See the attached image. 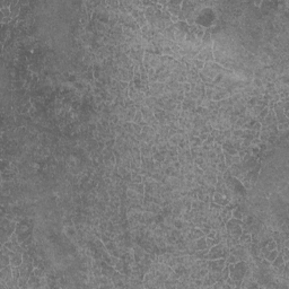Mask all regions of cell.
I'll return each instance as SVG.
<instances>
[{
	"label": "cell",
	"mask_w": 289,
	"mask_h": 289,
	"mask_svg": "<svg viewBox=\"0 0 289 289\" xmlns=\"http://www.w3.org/2000/svg\"><path fill=\"white\" fill-rule=\"evenodd\" d=\"M228 269L229 278L233 279L236 283H242L243 278L245 276L249 267H247V263L245 261H238L234 264H228Z\"/></svg>",
	"instance_id": "6da1fadb"
},
{
	"label": "cell",
	"mask_w": 289,
	"mask_h": 289,
	"mask_svg": "<svg viewBox=\"0 0 289 289\" xmlns=\"http://www.w3.org/2000/svg\"><path fill=\"white\" fill-rule=\"evenodd\" d=\"M229 254V249L226 247L224 244L219 242L216 244L215 246H212L211 249H209V252L207 255L204 256L206 260H216V259H222V257H226Z\"/></svg>",
	"instance_id": "7a4b0ae2"
},
{
	"label": "cell",
	"mask_w": 289,
	"mask_h": 289,
	"mask_svg": "<svg viewBox=\"0 0 289 289\" xmlns=\"http://www.w3.org/2000/svg\"><path fill=\"white\" fill-rule=\"evenodd\" d=\"M181 6H182V1H168L167 2V8L168 13L171 15H175V16H179V14L181 13Z\"/></svg>",
	"instance_id": "3957f363"
},
{
	"label": "cell",
	"mask_w": 289,
	"mask_h": 289,
	"mask_svg": "<svg viewBox=\"0 0 289 289\" xmlns=\"http://www.w3.org/2000/svg\"><path fill=\"white\" fill-rule=\"evenodd\" d=\"M232 210L233 209L230 208L229 206H225V207H222L220 209V212H219V216H220V218H222V222H228L229 219L232 218Z\"/></svg>",
	"instance_id": "277c9868"
},
{
	"label": "cell",
	"mask_w": 289,
	"mask_h": 289,
	"mask_svg": "<svg viewBox=\"0 0 289 289\" xmlns=\"http://www.w3.org/2000/svg\"><path fill=\"white\" fill-rule=\"evenodd\" d=\"M212 201L217 203V204H219V206H222V207H225V206H228L229 203V200L225 196V195L220 194V193H218V192H215V194L212 195Z\"/></svg>",
	"instance_id": "5b68a950"
},
{
	"label": "cell",
	"mask_w": 289,
	"mask_h": 289,
	"mask_svg": "<svg viewBox=\"0 0 289 289\" xmlns=\"http://www.w3.org/2000/svg\"><path fill=\"white\" fill-rule=\"evenodd\" d=\"M225 163H226V165L227 166H232V165H234V164H237V163H241V158H240V156L238 155H235V156H232V155H228V154H225Z\"/></svg>",
	"instance_id": "8992f818"
},
{
	"label": "cell",
	"mask_w": 289,
	"mask_h": 289,
	"mask_svg": "<svg viewBox=\"0 0 289 289\" xmlns=\"http://www.w3.org/2000/svg\"><path fill=\"white\" fill-rule=\"evenodd\" d=\"M22 263H23V254L15 252L13 255L10 256V265L11 267H19Z\"/></svg>",
	"instance_id": "52a82bcc"
},
{
	"label": "cell",
	"mask_w": 289,
	"mask_h": 289,
	"mask_svg": "<svg viewBox=\"0 0 289 289\" xmlns=\"http://www.w3.org/2000/svg\"><path fill=\"white\" fill-rule=\"evenodd\" d=\"M264 122H265V125H269V124H277L276 114H275V112H273V110H272V108L269 110V113H268V115L264 118Z\"/></svg>",
	"instance_id": "ba28073f"
},
{
	"label": "cell",
	"mask_w": 289,
	"mask_h": 289,
	"mask_svg": "<svg viewBox=\"0 0 289 289\" xmlns=\"http://www.w3.org/2000/svg\"><path fill=\"white\" fill-rule=\"evenodd\" d=\"M185 36H186V33H185V32H182L180 29H176V28H175L174 41L176 43H182L183 41H185Z\"/></svg>",
	"instance_id": "9c48e42d"
},
{
	"label": "cell",
	"mask_w": 289,
	"mask_h": 289,
	"mask_svg": "<svg viewBox=\"0 0 289 289\" xmlns=\"http://www.w3.org/2000/svg\"><path fill=\"white\" fill-rule=\"evenodd\" d=\"M189 145H190V148L193 147H200L202 145V141L200 140L199 137H193V136H189Z\"/></svg>",
	"instance_id": "30bf717a"
},
{
	"label": "cell",
	"mask_w": 289,
	"mask_h": 289,
	"mask_svg": "<svg viewBox=\"0 0 289 289\" xmlns=\"http://www.w3.org/2000/svg\"><path fill=\"white\" fill-rule=\"evenodd\" d=\"M196 242V250H204L207 249V243H206V236L200 237L198 240H195Z\"/></svg>",
	"instance_id": "8fae6325"
},
{
	"label": "cell",
	"mask_w": 289,
	"mask_h": 289,
	"mask_svg": "<svg viewBox=\"0 0 289 289\" xmlns=\"http://www.w3.org/2000/svg\"><path fill=\"white\" fill-rule=\"evenodd\" d=\"M232 217L233 218H236V219H240V220H242L243 217H244V214L242 212V210L238 208V207H236L232 210Z\"/></svg>",
	"instance_id": "7c38bea8"
},
{
	"label": "cell",
	"mask_w": 289,
	"mask_h": 289,
	"mask_svg": "<svg viewBox=\"0 0 289 289\" xmlns=\"http://www.w3.org/2000/svg\"><path fill=\"white\" fill-rule=\"evenodd\" d=\"M283 263H285V261H283V255H281V253H279L278 256L271 262V265H272L273 268H276V267H279V265H281Z\"/></svg>",
	"instance_id": "4fadbf2b"
},
{
	"label": "cell",
	"mask_w": 289,
	"mask_h": 289,
	"mask_svg": "<svg viewBox=\"0 0 289 289\" xmlns=\"http://www.w3.org/2000/svg\"><path fill=\"white\" fill-rule=\"evenodd\" d=\"M156 100H157V97H155V96H149V97H146V98H145V105L148 106V108H151L155 105Z\"/></svg>",
	"instance_id": "5bb4252c"
},
{
	"label": "cell",
	"mask_w": 289,
	"mask_h": 289,
	"mask_svg": "<svg viewBox=\"0 0 289 289\" xmlns=\"http://www.w3.org/2000/svg\"><path fill=\"white\" fill-rule=\"evenodd\" d=\"M132 122H133V123H137V124H141V122H143V118H142V113L140 112V110H138V111L136 112Z\"/></svg>",
	"instance_id": "9a60e30c"
},
{
	"label": "cell",
	"mask_w": 289,
	"mask_h": 289,
	"mask_svg": "<svg viewBox=\"0 0 289 289\" xmlns=\"http://www.w3.org/2000/svg\"><path fill=\"white\" fill-rule=\"evenodd\" d=\"M131 180L135 183H142V175L138 174L135 171H131Z\"/></svg>",
	"instance_id": "2e32d148"
},
{
	"label": "cell",
	"mask_w": 289,
	"mask_h": 289,
	"mask_svg": "<svg viewBox=\"0 0 289 289\" xmlns=\"http://www.w3.org/2000/svg\"><path fill=\"white\" fill-rule=\"evenodd\" d=\"M1 264H0V267L1 268H4V267H7V265H10V257L6 254H1Z\"/></svg>",
	"instance_id": "e0dca14e"
},
{
	"label": "cell",
	"mask_w": 289,
	"mask_h": 289,
	"mask_svg": "<svg viewBox=\"0 0 289 289\" xmlns=\"http://www.w3.org/2000/svg\"><path fill=\"white\" fill-rule=\"evenodd\" d=\"M165 157H166V155L161 153V151H157L156 154L153 155V158H154L155 161H159V163H163V161H165Z\"/></svg>",
	"instance_id": "ac0fdd59"
},
{
	"label": "cell",
	"mask_w": 289,
	"mask_h": 289,
	"mask_svg": "<svg viewBox=\"0 0 289 289\" xmlns=\"http://www.w3.org/2000/svg\"><path fill=\"white\" fill-rule=\"evenodd\" d=\"M217 172H219V173H224V172H226L227 169H228V166L226 165V163L225 161H219L218 164H217Z\"/></svg>",
	"instance_id": "d6986e66"
},
{
	"label": "cell",
	"mask_w": 289,
	"mask_h": 289,
	"mask_svg": "<svg viewBox=\"0 0 289 289\" xmlns=\"http://www.w3.org/2000/svg\"><path fill=\"white\" fill-rule=\"evenodd\" d=\"M192 63H193L195 69H198L199 71H201L202 69H203V67H204V61L202 60H196V59H194V60L192 61Z\"/></svg>",
	"instance_id": "ffe728a7"
},
{
	"label": "cell",
	"mask_w": 289,
	"mask_h": 289,
	"mask_svg": "<svg viewBox=\"0 0 289 289\" xmlns=\"http://www.w3.org/2000/svg\"><path fill=\"white\" fill-rule=\"evenodd\" d=\"M206 243H207V249H211L212 246H215L216 244H218V241L216 238H209V237H206Z\"/></svg>",
	"instance_id": "44dd1931"
},
{
	"label": "cell",
	"mask_w": 289,
	"mask_h": 289,
	"mask_svg": "<svg viewBox=\"0 0 289 289\" xmlns=\"http://www.w3.org/2000/svg\"><path fill=\"white\" fill-rule=\"evenodd\" d=\"M265 247H267V250L268 251H272V250H276L277 249V243L271 238V240H269L268 242H267V244H265Z\"/></svg>",
	"instance_id": "7402d4cb"
},
{
	"label": "cell",
	"mask_w": 289,
	"mask_h": 289,
	"mask_svg": "<svg viewBox=\"0 0 289 289\" xmlns=\"http://www.w3.org/2000/svg\"><path fill=\"white\" fill-rule=\"evenodd\" d=\"M166 264H167L168 267H171L172 269H174V268L176 267V265H177V264H179V263H177V260H176V257L172 255L171 257H169V260L167 261V263H166Z\"/></svg>",
	"instance_id": "603a6c76"
},
{
	"label": "cell",
	"mask_w": 289,
	"mask_h": 289,
	"mask_svg": "<svg viewBox=\"0 0 289 289\" xmlns=\"http://www.w3.org/2000/svg\"><path fill=\"white\" fill-rule=\"evenodd\" d=\"M110 220L113 222V224H120L121 222V216H120L119 212H115L114 215L110 218Z\"/></svg>",
	"instance_id": "cb8c5ba5"
},
{
	"label": "cell",
	"mask_w": 289,
	"mask_h": 289,
	"mask_svg": "<svg viewBox=\"0 0 289 289\" xmlns=\"http://www.w3.org/2000/svg\"><path fill=\"white\" fill-rule=\"evenodd\" d=\"M192 172H193V174H194L195 176H202V175H203V169H201L199 166H196V165H194V164H193Z\"/></svg>",
	"instance_id": "d4e9b609"
},
{
	"label": "cell",
	"mask_w": 289,
	"mask_h": 289,
	"mask_svg": "<svg viewBox=\"0 0 289 289\" xmlns=\"http://www.w3.org/2000/svg\"><path fill=\"white\" fill-rule=\"evenodd\" d=\"M269 110H270L269 108H263L262 111L260 112V114L256 116V119H264L268 115V113H269Z\"/></svg>",
	"instance_id": "484cf974"
},
{
	"label": "cell",
	"mask_w": 289,
	"mask_h": 289,
	"mask_svg": "<svg viewBox=\"0 0 289 289\" xmlns=\"http://www.w3.org/2000/svg\"><path fill=\"white\" fill-rule=\"evenodd\" d=\"M132 128H133V131H135V135H138V133H141V125L140 124H137V123H133L132 122Z\"/></svg>",
	"instance_id": "4316f807"
},
{
	"label": "cell",
	"mask_w": 289,
	"mask_h": 289,
	"mask_svg": "<svg viewBox=\"0 0 289 289\" xmlns=\"http://www.w3.org/2000/svg\"><path fill=\"white\" fill-rule=\"evenodd\" d=\"M184 179H185V181H190V182L194 181V174H193V172H190L188 174H185L184 175Z\"/></svg>",
	"instance_id": "83f0119b"
},
{
	"label": "cell",
	"mask_w": 289,
	"mask_h": 289,
	"mask_svg": "<svg viewBox=\"0 0 289 289\" xmlns=\"http://www.w3.org/2000/svg\"><path fill=\"white\" fill-rule=\"evenodd\" d=\"M216 235H217V232H216L215 229H211L208 234L206 235V237H209V238H215Z\"/></svg>",
	"instance_id": "f1b7e54d"
},
{
	"label": "cell",
	"mask_w": 289,
	"mask_h": 289,
	"mask_svg": "<svg viewBox=\"0 0 289 289\" xmlns=\"http://www.w3.org/2000/svg\"><path fill=\"white\" fill-rule=\"evenodd\" d=\"M172 166L175 168V169H179L180 171V168H181V163L177 161H174V163H172Z\"/></svg>",
	"instance_id": "f546056e"
},
{
	"label": "cell",
	"mask_w": 289,
	"mask_h": 289,
	"mask_svg": "<svg viewBox=\"0 0 289 289\" xmlns=\"http://www.w3.org/2000/svg\"><path fill=\"white\" fill-rule=\"evenodd\" d=\"M171 22H172L173 24H176V23L179 22V17L175 16V15H171Z\"/></svg>",
	"instance_id": "4dcf8cb0"
},
{
	"label": "cell",
	"mask_w": 289,
	"mask_h": 289,
	"mask_svg": "<svg viewBox=\"0 0 289 289\" xmlns=\"http://www.w3.org/2000/svg\"><path fill=\"white\" fill-rule=\"evenodd\" d=\"M261 143V140L259 138H253L252 139V145H260Z\"/></svg>",
	"instance_id": "1f68e13d"
}]
</instances>
